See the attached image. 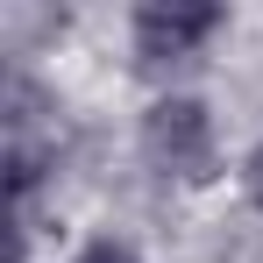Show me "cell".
<instances>
[{
    "label": "cell",
    "mask_w": 263,
    "mask_h": 263,
    "mask_svg": "<svg viewBox=\"0 0 263 263\" xmlns=\"http://www.w3.org/2000/svg\"><path fill=\"white\" fill-rule=\"evenodd\" d=\"M242 178H249V199H256V206H263V142H256V149H249V171H242Z\"/></svg>",
    "instance_id": "cell-4"
},
{
    "label": "cell",
    "mask_w": 263,
    "mask_h": 263,
    "mask_svg": "<svg viewBox=\"0 0 263 263\" xmlns=\"http://www.w3.org/2000/svg\"><path fill=\"white\" fill-rule=\"evenodd\" d=\"M79 263H142L128 249V242H114V235H100V242H86V249H79Z\"/></svg>",
    "instance_id": "cell-3"
},
{
    "label": "cell",
    "mask_w": 263,
    "mask_h": 263,
    "mask_svg": "<svg viewBox=\"0 0 263 263\" xmlns=\"http://www.w3.org/2000/svg\"><path fill=\"white\" fill-rule=\"evenodd\" d=\"M142 157L164 178H206V164H214V121H206V107L185 100V92L157 100L142 114Z\"/></svg>",
    "instance_id": "cell-1"
},
{
    "label": "cell",
    "mask_w": 263,
    "mask_h": 263,
    "mask_svg": "<svg viewBox=\"0 0 263 263\" xmlns=\"http://www.w3.org/2000/svg\"><path fill=\"white\" fill-rule=\"evenodd\" d=\"M214 29H220V7H192V0H171V7H164V0H157V7L135 14V50H142L149 71H164V64H185Z\"/></svg>",
    "instance_id": "cell-2"
}]
</instances>
